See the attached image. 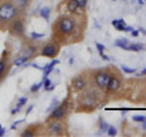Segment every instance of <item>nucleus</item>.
<instances>
[{
  "instance_id": "31",
  "label": "nucleus",
  "mask_w": 146,
  "mask_h": 137,
  "mask_svg": "<svg viewBox=\"0 0 146 137\" xmlns=\"http://www.w3.org/2000/svg\"><path fill=\"white\" fill-rule=\"evenodd\" d=\"M95 46H96V49L99 50V52H104V51H105V46H104L102 44L96 43V44H95Z\"/></svg>"
},
{
  "instance_id": "25",
  "label": "nucleus",
  "mask_w": 146,
  "mask_h": 137,
  "mask_svg": "<svg viewBox=\"0 0 146 137\" xmlns=\"http://www.w3.org/2000/svg\"><path fill=\"white\" fill-rule=\"evenodd\" d=\"M43 36H44V34H42V33H36V32H32V33H31V38L33 40L40 39V38H43Z\"/></svg>"
},
{
  "instance_id": "23",
  "label": "nucleus",
  "mask_w": 146,
  "mask_h": 137,
  "mask_svg": "<svg viewBox=\"0 0 146 137\" xmlns=\"http://www.w3.org/2000/svg\"><path fill=\"white\" fill-rule=\"evenodd\" d=\"M108 124H107V123L106 121H101V123H100V132H107V129H108Z\"/></svg>"
},
{
  "instance_id": "5",
  "label": "nucleus",
  "mask_w": 146,
  "mask_h": 137,
  "mask_svg": "<svg viewBox=\"0 0 146 137\" xmlns=\"http://www.w3.org/2000/svg\"><path fill=\"white\" fill-rule=\"evenodd\" d=\"M9 30H10L11 35H15V36H22L25 34V20L23 17L18 15L16 18H13L11 21V23L9 24Z\"/></svg>"
},
{
  "instance_id": "8",
  "label": "nucleus",
  "mask_w": 146,
  "mask_h": 137,
  "mask_svg": "<svg viewBox=\"0 0 146 137\" xmlns=\"http://www.w3.org/2000/svg\"><path fill=\"white\" fill-rule=\"evenodd\" d=\"M88 85H89V81H88V78L85 76V74L77 75L72 80V88L76 91H83L88 88Z\"/></svg>"
},
{
  "instance_id": "15",
  "label": "nucleus",
  "mask_w": 146,
  "mask_h": 137,
  "mask_svg": "<svg viewBox=\"0 0 146 137\" xmlns=\"http://www.w3.org/2000/svg\"><path fill=\"white\" fill-rule=\"evenodd\" d=\"M67 9H68V11H70V12H73V13L77 12V11H78V9H79L78 1H77V0H68Z\"/></svg>"
},
{
  "instance_id": "7",
  "label": "nucleus",
  "mask_w": 146,
  "mask_h": 137,
  "mask_svg": "<svg viewBox=\"0 0 146 137\" xmlns=\"http://www.w3.org/2000/svg\"><path fill=\"white\" fill-rule=\"evenodd\" d=\"M58 51H60V46H58L56 43L51 41V43H48V44L44 45L42 51H40V55H43V56H45V57L54 58V57L57 56Z\"/></svg>"
},
{
  "instance_id": "24",
  "label": "nucleus",
  "mask_w": 146,
  "mask_h": 137,
  "mask_svg": "<svg viewBox=\"0 0 146 137\" xmlns=\"http://www.w3.org/2000/svg\"><path fill=\"white\" fill-rule=\"evenodd\" d=\"M42 86H43V81L42 83H38V84H33L31 86V92H36V91L42 88Z\"/></svg>"
},
{
  "instance_id": "4",
  "label": "nucleus",
  "mask_w": 146,
  "mask_h": 137,
  "mask_svg": "<svg viewBox=\"0 0 146 137\" xmlns=\"http://www.w3.org/2000/svg\"><path fill=\"white\" fill-rule=\"evenodd\" d=\"M112 78V74L107 70H99L94 73V81L99 90H106Z\"/></svg>"
},
{
  "instance_id": "27",
  "label": "nucleus",
  "mask_w": 146,
  "mask_h": 137,
  "mask_svg": "<svg viewBox=\"0 0 146 137\" xmlns=\"http://www.w3.org/2000/svg\"><path fill=\"white\" fill-rule=\"evenodd\" d=\"M58 103H60V102H58V99H56V98L52 99V102H51V104H50V107H49L48 111H49V112H50V111H52V108H56Z\"/></svg>"
},
{
  "instance_id": "33",
  "label": "nucleus",
  "mask_w": 146,
  "mask_h": 137,
  "mask_svg": "<svg viewBox=\"0 0 146 137\" xmlns=\"http://www.w3.org/2000/svg\"><path fill=\"white\" fill-rule=\"evenodd\" d=\"M130 33H131V36H134V38H136V36L139 35V30H135V29H133V30L130 32Z\"/></svg>"
},
{
  "instance_id": "36",
  "label": "nucleus",
  "mask_w": 146,
  "mask_h": 137,
  "mask_svg": "<svg viewBox=\"0 0 146 137\" xmlns=\"http://www.w3.org/2000/svg\"><path fill=\"white\" fill-rule=\"evenodd\" d=\"M33 107H34V106H33V104H32V106H29L28 108H27V111H26V114H29V113L32 112V109H33Z\"/></svg>"
},
{
  "instance_id": "32",
  "label": "nucleus",
  "mask_w": 146,
  "mask_h": 137,
  "mask_svg": "<svg viewBox=\"0 0 146 137\" xmlns=\"http://www.w3.org/2000/svg\"><path fill=\"white\" fill-rule=\"evenodd\" d=\"M99 53H100V56H101L102 60H105V61H110V57L107 56V55H105L104 52H99Z\"/></svg>"
},
{
  "instance_id": "10",
  "label": "nucleus",
  "mask_w": 146,
  "mask_h": 137,
  "mask_svg": "<svg viewBox=\"0 0 146 137\" xmlns=\"http://www.w3.org/2000/svg\"><path fill=\"white\" fill-rule=\"evenodd\" d=\"M121 88V79L117 76H113L111 78V80H110V83L107 85V91L108 92H116V91Z\"/></svg>"
},
{
  "instance_id": "28",
  "label": "nucleus",
  "mask_w": 146,
  "mask_h": 137,
  "mask_svg": "<svg viewBox=\"0 0 146 137\" xmlns=\"http://www.w3.org/2000/svg\"><path fill=\"white\" fill-rule=\"evenodd\" d=\"M52 83H51V80H50L49 79V78H46V79H45V80H43V85H44V90L45 91H46V89L49 88V86L50 85H51Z\"/></svg>"
},
{
  "instance_id": "6",
  "label": "nucleus",
  "mask_w": 146,
  "mask_h": 137,
  "mask_svg": "<svg viewBox=\"0 0 146 137\" xmlns=\"http://www.w3.org/2000/svg\"><path fill=\"white\" fill-rule=\"evenodd\" d=\"M68 111V101L66 99L65 102H62L61 104L58 103V106L56 108H54V111H51V114L49 115V120H61L67 115Z\"/></svg>"
},
{
  "instance_id": "34",
  "label": "nucleus",
  "mask_w": 146,
  "mask_h": 137,
  "mask_svg": "<svg viewBox=\"0 0 146 137\" xmlns=\"http://www.w3.org/2000/svg\"><path fill=\"white\" fill-rule=\"evenodd\" d=\"M20 123H23V120H18V121H16V123H13L12 126H11V129H12V130H13V129H16V127H17V124H20Z\"/></svg>"
},
{
  "instance_id": "1",
  "label": "nucleus",
  "mask_w": 146,
  "mask_h": 137,
  "mask_svg": "<svg viewBox=\"0 0 146 137\" xmlns=\"http://www.w3.org/2000/svg\"><path fill=\"white\" fill-rule=\"evenodd\" d=\"M20 10L12 3V0H0V28L9 27L13 18L20 15Z\"/></svg>"
},
{
  "instance_id": "19",
  "label": "nucleus",
  "mask_w": 146,
  "mask_h": 137,
  "mask_svg": "<svg viewBox=\"0 0 146 137\" xmlns=\"http://www.w3.org/2000/svg\"><path fill=\"white\" fill-rule=\"evenodd\" d=\"M21 136L22 137H33V136H35V131L33 129H27L22 132Z\"/></svg>"
},
{
  "instance_id": "2",
  "label": "nucleus",
  "mask_w": 146,
  "mask_h": 137,
  "mask_svg": "<svg viewBox=\"0 0 146 137\" xmlns=\"http://www.w3.org/2000/svg\"><path fill=\"white\" fill-rule=\"evenodd\" d=\"M54 27H55L56 33H58L62 36L63 35H71L77 28L76 21L71 17H67V16H62V17L58 18Z\"/></svg>"
},
{
  "instance_id": "42",
  "label": "nucleus",
  "mask_w": 146,
  "mask_h": 137,
  "mask_svg": "<svg viewBox=\"0 0 146 137\" xmlns=\"http://www.w3.org/2000/svg\"><path fill=\"white\" fill-rule=\"evenodd\" d=\"M1 127H3V126H1V124H0V129H1Z\"/></svg>"
},
{
  "instance_id": "18",
  "label": "nucleus",
  "mask_w": 146,
  "mask_h": 137,
  "mask_svg": "<svg viewBox=\"0 0 146 137\" xmlns=\"http://www.w3.org/2000/svg\"><path fill=\"white\" fill-rule=\"evenodd\" d=\"M40 16H42L44 20L49 21V18H50V9H49V7H43V9H40Z\"/></svg>"
},
{
  "instance_id": "9",
  "label": "nucleus",
  "mask_w": 146,
  "mask_h": 137,
  "mask_svg": "<svg viewBox=\"0 0 146 137\" xmlns=\"http://www.w3.org/2000/svg\"><path fill=\"white\" fill-rule=\"evenodd\" d=\"M65 131V124L60 120H52L48 124V132L50 135H62Z\"/></svg>"
},
{
  "instance_id": "29",
  "label": "nucleus",
  "mask_w": 146,
  "mask_h": 137,
  "mask_svg": "<svg viewBox=\"0 0 146 137\" xmlns=\"http://www.w3.org/2000/svg\"><path fill=\"white\" fill-rule=\"evenodd\" d=\"M145 119H146V117H144V115H135V117H133V121H136V123H141Z\"/></svg>"
},
{
  "instance_id": "30",
  "label": "nucleus",
  "mask_w": 146,
  "mask_h": 137,
  "mask_svg": "<svg viewBox=\"0 0 146 137\" xmlns=\"http://www.w3.org/2000/svg\"><path fill=\"white\" fill-rule=\"evenodd\" d=\"M78 1V5H79V9H85V6H86V4H88V0H77Z\"/></svg>"
},
{
  "instance_id": "41",
  "label": "nucleus",
  "mask_w": 146,
  "mask_h": 137,
  "mask_svg": "<svg viewBox=\"0 0 146 137\" xmlns=\"http://www.w3.org/2000/svg\"><path fill=\"white\" fill-rule=\"evenodd\" d=\"M138 3L140 4V5H143V4H144V0H138Z\"/></svg>"
},
{
  "instance_id": "16",
  "label": "nucleus",
  "mask_w": 146,
  "mask_h": 137,
  "mask_svg": "<svg viewBox=\"0 0 146 137\" xmlns=\"http://www.w3.org/2000/svg\"><path fill=\"white\" fill-rule=\"evenodd\" d=\"M28 60H29V57H27V56H25V55H21L20 57H17L16 60H15V66H17V67H20V66H22V65H26L27 62H28Z\"/></svg>"
},
{
  "instance_id": "43",
  "label": "nucleus",
  "mask_w": 146,
  "mask_h": 137,
  "mask_svg": "<svg viewBox=\"0 0 146 137\" xmlns=\"http://www.w3.org/2000/svg\"><path fill=\"white\" fill-rule=\"evenodd\" d=\"M113 1H116V0H113Z\"/></svg>"
},
{
  "instance_id": "26",
  "label": "nucleus",
  "mask_w": 146,
  "mask_h": 137,
  "mask_svg": "<svg viewBox=\"0 0 146 137\" xmlns=\"http://www.w3.org/2000/svg\"><path fill=\"white\" fill-rule=\"evenodd\" d=\"M125 26H127V24H124V23H121V22H117V24L115 26V28H116L117 30H119V32H124V29H125Z\"/></svg>"
},
{
  "instance_id": "22",
  "label": "nucleus",
  "mask_w": 146,
  "mask_h": 137,
  "mask_svg": "<svg viewBox=\"0 0 146 137\" xmlns=\"http://www.w3.org/2000/svg\"><path fill=\"white\" fill-rule=\"evenodd\" d=\"M27 99H28V98H27V97H21L20 99H18V103H17V108H18V109H20V111H21V109H22V107H23V106H25V104L27 103Z\"/></svg>"
},
{
  "instance_id": "11",
  "label": "nucleus",
  "mask_w": 146,
  "mask_h": 137,
  "mask_svg": "<svg viewBox=\"0 0 146 137\" xmlns=\"http://www.w3.org/2000/svg\"><path fill=\"white\" fill-rule=\"evenodd\" d=\"M58 63H60V61L58 60H54V61H51L50 63H48V65H45L44 67H43V72H44V75H43V80H45L48 78V75L51 73L52 70H54V67L55 66H57ZM42 80V81H43Z\"/></svg>"
},
{
  "instance_id": "20",
  "label": "nucleus",
  "mask_w": 146,
  "mask_h": 137,
  "mask_svg": "<svg viewBox=\"0 0 146 137\" xmlns=\"http://www.w3.org/2000/svg\"><path fill=\"white\" fill-rule=\"evenodd\" d=\"M107 135H108V136H111V137L117 136V129H116L115 126L110 125V126H108V129H107Z\"/></svg>"
},
{
  "instance_id": "40",
  "label": "nucleus",
  "mask_w": 146,
  "mask_h": 137,
  "mask_svg": "<svg viewBox=\"0 0 146 137\" xmlns=\"http://www.w3.org/2000/svg\"><path fill=\"white\" fill-rule=\"evenodd\" d=\"M141 125H143V129H144V130H146V119L141 121Z\"/></svg>"
},
{
  "instance_id": "21",
  "label": "nucleus",
  "mask_w": 146,
  "mask_h": 137,
  "mask_svg": "<svg viewBox=\"0 0 146 137\" xmlns=\"http://www.w3.org/2000/svg\"><path fill=\"white\" fill-rule=\"evenodd\" d=\"M121 69L124 73H127V74H133V73L136 72V69H134V68H129L127 66H121Z\"/></svg>"
},
{
  "instance_id": "14",
  "label": "nucleus",
  "mask_w": 146,
  "mask_h": 137,
  "mask_svg": "<svg viewBox=\"0 0 146 137\" xmlns=\"http://www.w3.org/2000/svg\"><path fill=\"white\" fill-rule=\"evenodd\" d=\"M130 43H129V40L128 39H125V38H119V39H117L116 41H115V45L117 47H121V49H123V50H127V47H128V45H129Z\"/></svg>"
},
{
  "instance_id": "12",
  "label": "nucleus",
  "mask_w": 146,
  "mask_h": 137,
  "mask_svg": "<svg viewBox=\"0 0 146 137\" xmlns=\"http://www.w3.org/2000/svg\"><path fill=\"white\" fill-rule=\"evenodd\" d=\"M31 1L32 0H12V3L16 5V7L20 10L21 12H23V11H26L27 9L29 7V5H31Z\"/></svg>"
},
{
  "instance_id": "13",
  "label": "nucleus",
  "mask_w": 146,
  "mask_h": 137,
  "mask_svg": "<svg viewBox=\"0 0 146 137\" xmlns=\"http://www.w3.org/2000/svg\"><path fill=\"white\" fill-rule=\"evenodd\" d=\"M9 63L5 58H0V80L6 75V72L9 70Z\"/></svg>"
},
{
  "instance_id": "38",
  "label": "nucleus",
  "mask_w": 146,
  "mask_h": 137,
  "mask_svg": "<svg viewBox=\"0 0 146 137\" xmlns=\"http://www.w3.org/2000/svg\"><path fill=\"white\" fill-rule=\"evenodd\" d=\"M54 89H55V84H51V85H50V86H49V88L46 89V91H52Z\"/></svg>"
},
{
  "instance_id": "17",
  "label": "nucleus",
  "mask_w": 146,
  "mask_h": 137,
  "mask_svg": "<svg viewBox=\"0 0 146 137\" xmlns=\"http://www.w3.org/2000/svg\"><path fill=\"white\" fill-rule=\"evenodd\" d=\"M127 50H129V51L139 52V51H143L144 46H143V44H129V45H128V47H127Z\"/></svg>"
},
{
  "instance_id": "39",
  "label": "nucleus",
  "mask_w": 146,
  "mask_h": 137,
  "mask_svg": "<svg viewBox=\"0 0 146 137\" xmlns=\"http://www.w3.org/2000/svg\"><path fill=\"white\" fill-rule=\"evenodd\" d=\"M141 75H146V68H145V69H143V70H141V72L139 73V76H141Z\"/></svg>"
},
{
  "instance_id": "3",
  "label": "nucleus",
  "mask_w": 146,
  "mask_h": 137,
  "mask_svg": "<svg viewBox=\"0 0 146 137\" xmlns=\"http://www.w3.org/2000/svg\"><path fill=\"white\" fill-rule=\"evenodd\" d=\"M78 102L80 106L88 107V108H94L98 104V92L96 90L93 88H86L83 90V92L79 95Z\"/></svg>"
},
{
  "instance_id": "37",
  "label": "nucleus",
  "mask_w": 146,
  "mask_h": 137,
  "mask_svg": "<svg viewBox=\"0 0 146 137\" xmlns=\"http://www.w3.org/2000/svg\"><path fill=\"white\" fill-rule=\"evenodd\" d=\"M5 132H6V129H4V127H1V129H0V137L5 135Z\"/></svg>"
},
{
  "instance_id": "35",
  "label": "nucleus",
  "mask_w": 146,
  "mask_h": 137,
  "mask_svg": "<svg viewBox=\"0 0 146 137\" xmlns=\"http://www.w3.org/2000/svg\"><path fill=\"white\" fill-rule=\"evenodd\" d=\"M133 29H134L133 27H130V26H125V29H124V32H129V33H130V32L133 30Z\"/></svg>"
}]
</instances>
